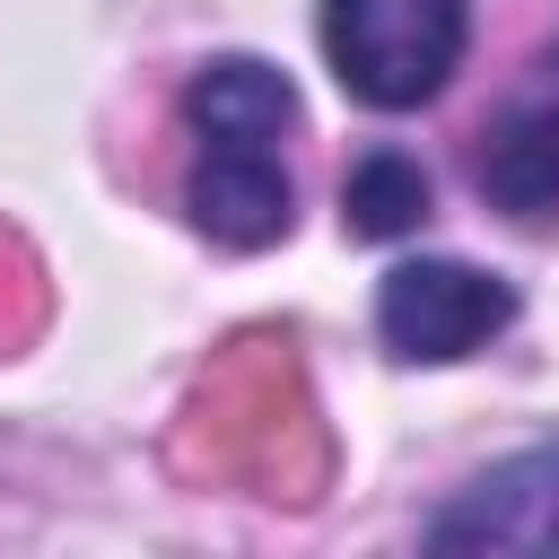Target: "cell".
I'll use <instances>...</instances> for the list:
<instances>
[{
  "label": "cell",
  "mask_w": 559,
  "mask_h": 559,
  "mask_svg": "<svg viewBox=\"0 0 559 559\" xmlns=\"http://www.w3.org/2000/svg\"><path fill=\"white\" fill-rule=\"evenodd\" d=\"M183 122L201 140L192 157V227L227 253H262L288 236L297 218V183H288V122H297V87L253 61V52H227V61H201L192 87H183Z\"/></svg>",
  "instance_id": "obj_1"
},
{
  "label": "cell",
  "mask_w": 559,
  "mask_h": 559,
  "mask_svg": "<svg viewBox=\"0 0 559 559\" xmlns=\"http://www.w3.org/2000/svg\"><path fill=\"white\" fill-rule=\"evenodd\" d=\"M323 52L358 105L411 114L463 61V0H323Z\"/></svg>",
  "instance_id": "obj_2"
},
{
  "label": "cell",
  "mask_w": 559,
  "mask_h": 559,
  "mask_svg": "<svg viewBox=\"0 0 559 559\" xmlns=\"http://www.w3.org/2000/svg\"><path fill=\"white\" fill-rule=\"evenodd\" d=\"M507 314H515V288L498 271H472V262H393L384 288H376L384 349L419 358V367H445V358L480 349Z\"/></svg>",
  "instance_id": "obj_3"
},
{
  "label": "cell",
  "mask_w": 559,
  "mask_h": 559,
  "mask_svg": "<svg viewBox=\"0 0 559 559\" xmlns=\"http://www.w3.org/2000/svg\"><path fill=\"white\" fill-rule=\"evenodd\" d=\"M428 550H524V559H559V445L507 454L472 489H454L428 515Z\"/></svg>",
  "instance_id": "obj_4"
},
{
  "label": "cell",
  "mask_w": 559,
  "mask_h": 559,
  "mask_svg": "<svg viewBox=\"0 0 559 559\" xmlns=\"http://www.w3.org/2000/svg\"><path fill=\"white\" fill-rule=\"evenodd\" d=\"M480 192L515 218H550L559 210V96L542 105H515L489 148H480Z\"/></svg>",
  "instance_id": "obj_5"
},
{
  "label": "cell",
  "mask_w": 559,
  "mask_h": 559,
  "mask_svg": "<svg viewBox=\"0 0 559 559\" xmlns=\"http://www.w3.org/2000/svg\"><path fill=\"white\" fill-rule=\"evenodd\" d=\"M341 218H349V236H367V245L411 236V227L428 218V175H419L402 148H376V157L349 166V183H341Z\"/></svg>",
  "instance_id": "obj_6"
}]
</instances>
